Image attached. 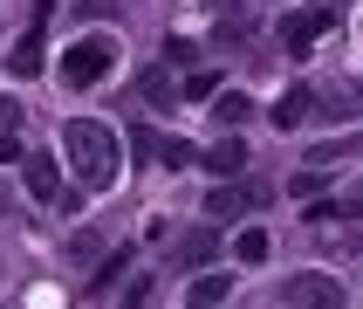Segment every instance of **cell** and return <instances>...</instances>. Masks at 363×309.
<instances>
[{
  "label": "cell",
  "mask_w": 363,
  "mask_h": 309,
  "mask_svg": "<svg viewBox=\"0 0 363 309\" xmlns=\"http://www.w3.org/2000/svg\"><path fill=\"white\" fill-rule=\"evenodd\" d=\"M62 151H69V165L82 172V185L89 193H103V185L117 179V131L96 117H76L69 131H62Z\"/></svg>",
  "instance_id": "obj_1"
},
{
  "label": "cell",
  "mask_w": 363,
  "mask_h": 309,
  "mask_svg": "<svg viewBox=\"0 0 363 309\" xmlns=\"http://www.w3.org/2000/svg\"><path fill=\"white\" fill-rule=\"evenodd\" d=\"M110 62H117V41L89 35V41H76V48H62V82H69V90H89V82L110 76Z\"/></svg>",
  "instance_id": "obj_2"
},
{
  "label": "cell",
  "mask_w": 363,
  "mask_h": 309,
  "mask_svg": "<svg viewBox=\"0 0 363 309\" xmlns=\"http://www.w3.org/2000/svg\"><path fill=\"white\" fill-rule=\"evenodd\" d=\"M288 303L295 309H336V288H329L323 275H295V282H288Z\"/></svg>",
  "instance_id": "obj_3"
},
{
  "label": "cell",
  "mask_w": 363,
  "mask_h": 309,
  "mask_svg": "<svg viewBox=\"0 0 363 309\" xmlns=\"http://www.w3.org/2000/svg\"><path fill=\"white\" fill-rule=\"evenodd\" d=\"M21 172H28V193H35V200H48V206L62 200V185H55V158H48V151H35Z\"/></svg>",
  "instance_id": "obj_4"
},
{
  "label": "cell",
  "mask_w": 363,
  "mask_h": 309,
  "mask_svg": "<svg viewBox=\"0 0 363 309\" xmlns=\"http://www.w3.org/2000/svg\"><path fill=\"white\" fill-rule=\"evenodd\" d=\"M308 110H315V90H302V82H295V90L274 103V124H281V131H302V124H308Z\"/></svg>",
  "instance_id": "obj_5"
},
{
  "label": "cell",
  "mask_w": 363,
  "mask_h": 309,
  "mask_svg": "<svg viewBox=\"0 0 363 309\" xmlns=\"http://www.w3.org/2000/svg\"><path fill=\"white\" fill-rule=\"evenodd\" d=\"M7 69H14V76H41V21L7 48Z\"/></svg>",
  "instance_id": "obj_6"
},
{
  "label": "cell",
  "mask_w": 363,
  "mask_h": 309,
  "mask_svg": "<svg viewBox=\"0 0 363 309\" xmlns=\"http://www.w3.org/2000/svg\"><path fill=\"white\" fill-rule=\"evenodd\" d=\"M213 247H220V227H199V234H185V241L172 247V261H179V268H199Z\"/></svg>",
  "instance_id": "obj_7"
},
{
  "label": "cell",
  "mask_w": 363,
  "mask_h": 309,
  "mask_svg": "<svg viewBox=\"0 0 363 309\" xmlns=\"http://www.w3.org/2000/svg\"><path fill=\"white\" fill-rule=\"evenodd\" d=\"M329 21H336V14H302V21H288V48H295V55H308V41L323 35Z\"/></svg>",
  "instance_id": "obj_8"
},
{
  "label": "cell",
  "mask_w": 363,
  "mask_h": 309,
  "mask_svg": "<svg viewBox=\"0 0 363 309\" xmlns=\"http://www.w3.org/2000/svg\"><path fill=\"white\" fill-rule=\"evenodd\" d=\"M254 200H261V193H213V200H206V213H213V220H240Z\"/></svg>",
  "instance_id": "obj_9"
},
{
  "label": "cell",
  "mask_w": 363,
  "mask_h": 309,
  "mask_svg": "<svg viewBox=\"0 0 363 309\" xmlns=\"http://www.w3.org/2000/svg\"><path fill=\"white\" fill-rule=\"evenodd\" d=\"M240 165H247V144H240V138H226V144L206 151V172H240Z\"/></svg>",
  "instance_id": "obj_10"
},
{
  "label": "cell",
  "mask_w": 363,
  "mask_h": 309,
  "mask_svg": "<svg viewBox=\"0 0 363 309\" xmlns=\"http://www.w3.org/2000/svg\"><path fill=\"white\" fill-rule=\"evenodd\" d=\"M220 296H226V275H199V282H192V303L199 309H213Z\"/></svg>",
  "instance_id": "obj_11"
},
{
  "label": "cell",
  "mask_w": 363,
  "mask_h": 309,
  "mask_svg": "<svg viewBox=\"0 0 363 309\" xmlns=\"http://www.w3.org/2000/svg\"><path fill=\"white\" fill-rule=\"evenodd\" d=\"M14 131H21V103H14V97H0V144L14 138Z\"/></svg>",
  "instance_id": "obj_12"
},
{
  "label": "cell",
  "mask_w": 363,
  "mask_h": 309,
  "mask_svg": "<svg viewBox=\"0 0 363 309\" xmlns=\"http://www.w3.org/2000/svg\"><path fill=\"white\" fill-rule=\"evenodd\" d=\"M233 254H240V261H261V254H267V234H240V241H233Z\"/></svg>",
  "instance_id": "obj_13"
},
{
  "label": "cell",
  "mask_w": 363,
  "mask_h": 309,
  "mask_svg": "<svg viewBox=\"0 0 363 309\" xmlns=\"http://www.w3.org/2000/svg\"><path fill=\"white\" fill-rule=\"evenodd\" d=\"M247 117V97H220V124H240Z\"/></svg>",
  "instance_id": "obj_14"
},
{
  "label": "cell",
  "mask_w": 363,
  "mask_h": 309,
  "mask_svg": "<svg viewBox=\"0 0 363 309\" xmlns=\"http://www.w3.org/2000/svg\"><path fill=\"white\" fill-rule=\"evenodd\" d=\"M123 309H151V282H138L130 296H123Z\"/></svg>",
  "instance_id": "obj_15"
},
{
  "label": "cell",
  "mask_w": 363,
  "mask_h": 309,
  "mask_svg": "<svg viewBox=\"0 0 363 309\" xmlns=\"http://www.w3.org/2000/svg\"><path fill=\"white\" fill-rule=\"evenodd\" d=\"M336 309H343V303H336Z\"/></svg>",
  "instance_id": "obj_16"
}]
</instances>
